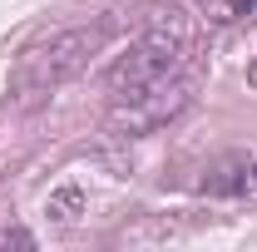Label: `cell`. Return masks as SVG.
<instances>
[{
    "mask_svg": "<svg viewBox=\"0 0 257 252\" xmlns=\"http://www.w3.org/2000/svg\"><path fill=\"white\" fill-rule=\"evenodd\" d=\"M193 69H198V25L178 10L154 15L109 69V129L119 139H139L168 124L188 104Z\"/></svg>",
    "mask_w": 257,
    "mask_h": 252,
    "instance_id": "obj_1",
    "label": "cell"
},
{
    "mask_svg": "<svg viewBox=\"0 0 257 252\" xmlns=\"http://www.w3.org/2000/svg\"><path fill=\"white\" fill-rule=\"evenodd\" d=\"M109 30H114L109 20H94V25H64V30L45 35V40H35L30 50L20 55L15 74H10L15 94H20V99H35V94L60 89L64 79H74V74H79V69H84V64L104 50Z\"/></svg>",
    "mask_w": 257,
    "mask_h": 252,
    "instance_id": "obj_2",
    "label": "cell"
},
{
    "mask_svg": "<svg viewBox=\"0 0 257 252\" xmlns=\"http://www.w3.org/2000/svg\"><path fill=\"white\" fill-rule=\"evenodd\" d=\"M198 188L213 193V198H247L257 193V158L252 154H223L213 158L198 178Z\"/></svg>",
    "mask_w": 257,
    "mask_h": 252,
    "instance_id": "obj_3",
    "label": "cell"
},
{
    "mask_svg": "<svg viewBox=\"0 0 257 252\" xmlns=\"http://www.w3.org/2000/svg\"><path fill=\"white\" fill-rule=\"evenodd\" d=\"M257 0H203V15L208 20H218V25H227V20H242V15H252Z\"/></svg>",
    "mask_w": 257,
    "mask_h": 252,
    "instance_id": "obj_4",
    "label": "cell"
},
{
    "mask_svg": "<svg viewBox=\"0 0 257 252\" xmlns=\"http://www.w3.org/2000/svg\"><path fill=\"white\" fill-rule=\"evenodd\" d=\"M247 84L257 89V55H252V64H247Z\"/></svg>",
    "mask_w": 257,
    "mask_h": 252,
    "instance_id": "obj_5",
    "label": "cell"
}]
</instances>
